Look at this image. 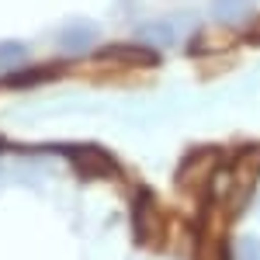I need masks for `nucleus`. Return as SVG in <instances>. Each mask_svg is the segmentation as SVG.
I'll return each mask as SVG.
<instances>
[{
	"mask_svg": "<svg viewBox=\"0 0 260 260\" xmlns=\"http://www.w3.org/2000/svg\"><path fill=\"white\" fill-rule=\"evenodd\" d=\"M66 156L77 167L80 177H115V174H118L115 156L104 153V149H98V146H70Z\"/></svg>",
	"mask_w": 260,
	"mask_h": 260,
	"instance_id": "nucleus-1",
	"label": "nucleus"
},
{
	"mask_svg": "<svg viewBox=\"0 0 260 260\" xmlns=\"http://www.w3.org/2000/svg\"><path fill=\"white\" fill-rule=\"evenodd\" d=\"M215 149H198V153H191L187 160L180 163L177 170V184L180 187H187V191H198L205 187L208 180H212V170H215Z\"/></svg>",
	"mask_w": 260,
	"mask_h": 260,
	"instance_id": "nucleus-2",
	"label": "nucleus"
},
{
	"mask_svg": "<svg viewBox=\"0 0 260 260\" xmlns=\"http://www.w3.org/2000/svg\"><path fill=\"white\" fill-rule=\"evenodd\" d=\"M59 42H62L66 52H87V49L98 42V28H94L90 21H70V24L62 28Z\"/></svg>",
	"mask_w": 260,
	"mask_h": 260,
	"instance_id": "nucleus-3",
	"label": "nucleus"
},
{
	"mask_svg": "<svg viewBox=\"0 0 260 260\" xmlns=\"http://www.w3.org/2000/svg\"><path fill=\"white\" fill-rule=\"evenodd\" d=\"M253 0H212V14L219 21H236L243 14H250Z\"/></svg>",
	"mask_w": 260,
	"mask_h": 260,
	"instance_id": "nucleus-4",
	"label": "nucleus"
},
{
	"mask_svg": "<svg viewBox=\"0 0 260 260\" xmlns=\"http://www.w3.org/2000/svg\"><path fill=\"white\" fill-rule=\"evenodd\" d=\"M233 257L236 260H260V243L253 240V236H243V240H236V246H233Z\"/></svg>",
	"mask_w": 260,
	"mask_h": 260,
	"instance_id": "nucleus-5",
	"label": "nucleus"
},
{
	"mask_svg": "<svg viewBox=\"0 0 260 260\" xmlns=\"http://www.w3.org/2000/svg\"><path fill=\"white\" fill-rule=\"evenodd\" d=\"M24 42H0V66H11V62L24 59Z\"/></svg>",
	"mask_w": 260,
	"mask_h": 260,
	"instance_id": "nucleus-6",
	"label": "nucleus"
},
{
	"mask_svg": "<svg viewBox=\"0 0 260 260\" xmlns=\"http://www.w3.org/2000/svg\"><path fill=\"white\" fill-rule=\"evenodd\" d=\"M45 80V70H28V73H18V77H11V87H28V83H39Z\"/></svg>",
	"mask_w": 260,
	"mask_h": 260,
	"instance_id": "nucleus-7",
	"label": "nucleus"
},
{
	"mask_svg": "<svg viewBox=\"0 0 260 260\" xmlns=\"http://www.w3.org/2000/svg\"><path fill=\"white\" fill-rule=\"evenodd\" d=\"M0 149H4V139H0Z\"/></svg>",
	"mask_w": 260,
	"mask_h": 260,
	"instance_id": "nucleus-8",
	"label": "nucleus"
},
{
	"mask_svg": "<svg viewBox=\"0 0 260 260\" xmlns=\"http://www.w3.org/2000/svg\"><path fill=\"white\" fill-rule=\"evenodd\" d=\"M257 35H260V28H257Z\"/></svg>",
	"mask_w": 260,
	"mask_h": 260,
	"instance_id": "nucleus-9",
	"label": "nucleus"
}]
</instances>
